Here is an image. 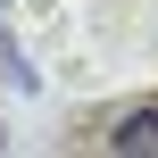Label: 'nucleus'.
<instances>
[{
    "label": "nucleus",
    "instance_id": "nucleus-1",
    "mask_svg": "<svg viewBox=\"0 0 158 158\" xmlns=\"http://www.w3.org/2000/svg\"><path fill=\"white\" fill-rule=\"evenodd\" d=\"M108 142H117V158H158V108H133Z\"/></svg>",
    "mask_w": 158,
    "mask_h": 158
}]
</instances>
